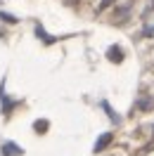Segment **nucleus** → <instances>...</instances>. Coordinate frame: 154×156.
<instances>
[{"mask_svg": "<svg viewBox=\"0 0 154 156\" xmlns=\"http://www.w3.org/2000/svg\"><path fill=\"white\" fill-rule=\"evenodd\" d=\"M102 109H105V111H107V116L112 118L114 123H119V116H116V114H114V109L109 107V102H107V99H105V102H102Z\"/></svg>", "mask_w": 154, "mask_h": 156, "instance_id": "20e7f679", "label": "nucleus"}, {"mask_svg": "<svg viewBox=\"0 0 154 156\" xmlns=\"http://www.w3.org/2000/svg\"><path fill=\"white\" fill-rule=\"evenodd\" d=\"M116 0H100V5H97V12H105V10H109L112 5H114Z\"/></svg>", "mask_w": 154, "mask_h": 156, "instance_id": "39448f33", "label": "nucleus"}, {"mask_svg": "<svg viewBox=\"0 0 154 156\" xmlns=\"http://www.w3.org/2000/svg\"><path fill=\"white\" fill-rule=\"evenodd\" d=\"M112 140H114V135H112V133H102V135L97 137V142H95V147H93V151H95V154L105 151L107 147L112 144Z\"/></svg>", "mask_w": 154, "mask_h": 156, "instance_id": "f257e3e1", "label": "nucleus"}, {"mask_svg": "<svg viewBox=\"0 0 154 156\" xmlns=\"http://www.w3.org/2000/svg\"><path fill=\"white\" fill-rule=\"evenodd\" d=\"M152 12H154V0H149L147 7L140 12V21H149V14H152Z\"/></svg>", "mask_w": 154, "mask_h": 156, "instance_id": "7ed1b4c3", "label": "nucleus"}, {"mask_svg": "<svg viewBox=\"0 0 154 156\" xmlns=\"http://www.w3.org/2000/svg\"><path fill=\"white\" fill-rule=\"evenodd\" d=\"M0 17H2V19H5V21H10V24H14V21H17V19H14V17H12V14H0Z\"/></svg>", "mask_w": 154, "mask_h": 156, "instance_id": "0eeeda50", "label": "nucleus"}, {"mask_svg": "<svg viewBox=\"0 0 154 156\" xmlns=\"http://www.w3.org/2000/svg\"><path fill=\"white\" fill-rule=\"evenodd\" d=\"M2 154H5V156H19V154H21V149H19L17 144L7 142V144H2Z\"/></svg>", "mask_w": 154, "mask_h": 156, "instance_id": "f03ea898", "label": "nucleus"}, {"mask_svg": "<svg viewBox=\"0 0 154 156\" xmlns=\"http://www.w3.org/2000/svg\"><path fill=\"white\" fill-rule=\"evenodd\" d=\"M142 36H145V38H152V36H154V24H147V26H145Z\"/></svg>", "mask_w": 154, "mask_h": 156, "instance_id": "423d86ee", "label": "nucleus"}]
</instances>
